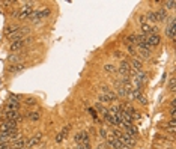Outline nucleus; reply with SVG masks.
Instances as JSON below:
<instances>
[{
	"mask_svg": "<svg viewBox=\"0 0 176 149\" xmlns=\"http://www.w3.org/2000/svg\"><path fill=\"white\" fill-rule=\"evenodd\" d=\"M27 54H24L23 51H20V53H17V54H11L9 57H8V60H9V63L11 65H15V63H21V59H24Z\"/></svg>",
	"mask_w": 176,
	"mask_h": 149,
	"instance_id": "nucleus-12",
	"label": "nucleus"
},
{
	"mask_svg": "<svg viewBox=\"0 0 176 149\" xmlns=\"http://www.w3.org/2000/svg\"><path fill=\"white\" fill-rule=\"evenodd\" d=\"M50 14H51V9L50 8H45V9H38V17H36V20L38 21H41V20H44V18H47V17H50Z\"/></svg>",
	"mask_w": 176,
	"mask_h": 149,
	"instance_id": "nucleus-17",
	"label": "nucleus"
},
{
	"mask_svg": "<svg viewBox=\"0 0 176 149\" xmlns=\"http://www.w3.org/2000/svg\"><path fill=\"white\" fill-rule=\"evenodd\" d=\"M164 32H166V36H167L169 39L175 41V38H176V20H175V17H170L169 26L166 27Z\"/></svg>",
	"mask_w": 176,
	"mask_h": 149,
	"instance_id": "nucleus-3",
	"label": "nucleus"
},
{
	"mask_svg": "<svg viewBox=\"0 0 176 149\" xmlns=\"http://www.w3.org/2000/svg\"><path fill=\"white\" fill-rule=\"evenodd\" d=\"M119 142H120L122 145L128 146V148H134V146H136V143H137L136 137L129 136V134H126V133H123V134H122V137L119 139Z\"/></svg>",
	"mask_w": 176,
	"mask_h": 149,
	"instance_id": "nucleus-7",
	"label": "nucleus"
},
{
	"mask_svg": "<svg viewBox=\"0 0 176 149\" xmlns=\"http://www.w3.org/2000/svg\"><path fill=\"white\" fill-rule=\"evenodd\" d=\"M96 149H107V145H105V143H99V145L96 146Z\"/></svg>",
	"mask_w": 176,
	"mask_h": 149,
	"instance_id": "nucleus-34",
	"label": "nucleus"
},
{
	"mask_svg": "<svg viewBox=\"0 0 176 149\" xmlns=\"http://www.w3.org/2000/svg\"><path fill=\"white\" fill-rule=\"evenodd\" d=\"M69 131H71V125H65V127L62 128V131L56 134V139H54V140H56V143H62L65 139L68 137Z\"/></svg>",
	"mask_w": 176,
	"mask_h": 149,
	"instance_id": "nucleus-9",
	"label": "nucleus"
},
{
	"mask_svg": "<svg viewBox=\"0 0 176 149\" xmlns=\"http://www.w3.org/2000/svg\"><path fill=\"white\" fill-rule=\"evenodd\" d=\"M8 131H18V122L3 120L0 123V133H8Z\"/></svg>",
	"mask_w": 176,
	"mask_h": 149,
	"instance_id": "nucleus-4",
	"label": "nucleus"
},
{
	"mask_svg": "<svg viewBox=\"0 0 176 149\" xmlns=\"http://www.w3.org/2000/svg\"><path fill=\"white\" fill-rule=\"evenodd\" d=\"M136 101H139V103H140V104H143V106H146V104H148V99H146V96H145L143 93H140V95L136 98Z\"/></svg>",
	"mask_w": 176,
	"mask_h": 149,
	"instance_id": "nucleus-27",
	"label": "nucleus"
},
{
	"mask_svg": "<svg viewBox=\"0 0 176 149\" xmlns=\"http://www.w3.org/2000/svg\"><path fill=\"white\" fill-rule=\"evenodd\" d=\"M170 107H172V109H176V99H172V103H170Z\"/></svg>",
	"mask_w": 176,
	"mask_h": 149,
	"instance_id": "nucleus-35",
	"label": "nucleus"
},
{
	"mask_svg": "<svg viewBox=\"0 0 176 149\" xmlns=\"http://www.w3.org/2000/svg\"><path fill=\"white\" fill-rule=\"evenodd\" d=\"M139 23H140V24H146V23H148V21H146V17H145V15H140V17H139Z\"/></svg>",
	"mask_w": 176,
	"mask_h": 149,
	"instance_id": "nucleus-33",
	"label": "nucleus"
},
{
	"mask_svg": "<svg viewBox=\"0 0 176 149\" xmlns=\"http://www.w3.org/2000/svg\"><path fill=\"white\" fill-rule=\"evenodd\" d=\"M84 134H86V130H81V131H78V133L74 136L75 145H81V142H83V139H84Z\"/></svg>",
	"mask_w": 176,
	"mask_h": 149,
	"instance_id": "nucleus-20",
	"label": "nucleus"
},
{
	"mask_svg": "<svg viewBox=\"0 0 176 149\" xmlns=\"http://www.w3.org/2000/svg\"><path fill=\"white\" fill-rule=\"evenodd\" d=\"M104 71H105V72H116V66L112 65V63H107V65L104 66Z\"/></svg>",
	"mask_w": 176,
	"mask_h": 149,
	"instance_id": "nucleus-28",
	"label": "nucleus"
},
{
	"mask_svg": "<svg viewBox=\"0 0 176 149\" xmlns=\"http://www.w3.org/2000/svg\"><path fill=\"white\" fill-rule=\"evenodd\" d=\"M155 12H157V21H158V23H161V21H167L169 15H167V11H166L164 8H160V9L155 11Z\"/></svg>",
	"mask_w": 176,
	"mask_h": 149,
	"instance_id": "nucleus-15",
	"label": "nucleus"
},
{
	"mask_svg": "<svg viewBox=\"0 0 176 149\" xmlns=\"http://www.w3.org/2000/svg\"><path fill=\"white\" fill-rule=\"evenodd\" d=\"M24 119H29L30 122H38V120L41 119V113H39V112H29V113L24 116Z\"/></svg>",
	"mask_w": 176,
	"mask_h": 149,
	"instance_id": "nucleus-18",
	"label": "nucleus"
},
{
	"mask_svg": "<svg viewBox=\"0 0 176 149\" xmlns=\"http://www.w3.org/2000/svg\"><path fill=\"white\" fill-rule=\"evenodd\" d=\"M29 33H30V27H21L17 33H14L9 39H12V41H20V39H24V38H27L29 36Z\"/></svg>",
	"mask_w": 176,
	"mask_h": 149,
	"instance_id": "nucleus-8",
	"label": "nucleus"
},
{
	"mask_svg": "<svg viewBox=\"0 0 176 149\" xmlns=\"http://www.w3.org/2000/svg\"><path fill=\"white\" fill-rule=\"evenodd\" d=\"M20 29H21L20 26H8V27H6V30H5V35H6L8 38H11V36H12L14 33H17Z\"/></svg>",
	"mask_w": 176,
	"mask_h": 149,
	"instance_id": "nucleus-19",
	"label": "nucleus"
},
{
	"mask_svg": "<svg viewBox=\"0 0 176 149\" xmlns=\"http://www.w3.org/2000/svg\"><path fill=\"white\" fill-rule=\"evenodd\" d=\"M126 50H128V53H129L131 56H133V57H134V56H137V51H136V45H128V47H126Z\"/></svg>",
	"mask_w": 176,
	"mask_h": 149,
	"instance_id": "nucleus-29",
	"label": "nucleus"
},
{
	"mask_svg": "<svg viewBox=\"0 0 176 149\" xmlns=\"http://www.w3.org/2000/svg\"><path fill=\"white\" fill-rule=\"evenodd\" d=\"M113 57H115V59H119V60H125V54H123L122 51H119V50L113 53Z\"/></svg>",
	"mask_w": 176,
	"mask_h": 149,
	"instance_id": "nucleus-30",
	"label": "nucleus"
},
{
	"mask_svg": "<svg viewBox=\"0 0 176 149\" xmlns=\"http://www.w3.org/2000/svg\"><path fill=\"white\" fill-rule=\"evenodd\" d=\"M44 140V136L41 134V133H38V134H35V136H32L29 140H26V146L27 148H33V146H36V145H39L41 142Z\"/></svg>",
	"mask_w": 176,
	"mask_h": 149,
	"instance_id": "nucleus-10",
	"label": "nucleus"
},
{
	"mask_svg": "<svg viewBox=\"0 0 176 149\" xmlns=\"http://www.w3.org/2000/svg\"><path fill=\"white\" fill-rule=\"evenodd\" d=\"M123 44L128 47V45H136L137 44V39H136V33H131V35H126L123 38Z\"/></svg>",
	"mask_w": 176,
	"mask_h": 149,
	"instance_id": "nucleus-16",
	"label": "nucleus"
},
{
	"mask_svg": "<svg viewBox=\"0 0 176 149\" xmlns=\"http://www.w3.org/2000/svg\"><path fill=\"white\" fill-rule=\"evenodd\" d=\"M3 117L5 120H14V122H20L24 119V116H21L18 110H8V109L3 110Z\"/></svg>",
	"mask_w": 176,
	"mask_h": 149,
	"instance_id": "nucleus-2",
	"label": "nucleus"
},
{
	"mask_svg": "<svg viewBox=\"0 0 176 149\" xmlns=\"http://www.w3.org/2000/svg\"><path fill=\"white\" fill-rule=\"evenodd\" d=\"M98 99H99L101 104H108V103H112V101H110V98H108V95H107L105 92H101L99 96H98Z\"/></svg>",
	"mask_w": 176,
	"mask_h": 149,
	"instance_id": "nucleus-22",
	"label": "nucleus"
},
{
	"mask_svg": "<svg viewBox=\"0 0 176 149\" xmlns=\"http://www.w3.org/2000/svg\"><path fill=\"white\" fill-rule=\"evenodd\" d=\"M116 72L120 74L122 77H129L131 76V66L128 60H122L119 66H116Z\"/></svg>",
	"mask_w": 176,
	"mask_h": 149,
	"instance_id": "nucleus-5",
	"label": "nucleus"
},
{
	"mask_svg": "<svg viewBox=\"0 0 176 149\" xmlns=\"http://www.w3.org/2000/svg\"><path fill=\"white\" fill-rule=\"evenodd\" d=\"M5 109H8V110H20V101H17V99H12V98H8Z\"/></svg>",
	"mask_w": 176,
	"mask_h": 149,
	"instance_id": "nucleus-13",
	"label": "nucleus"
},
{
	"mask_svg": "<svg viewBox=\"0 0 176 149\" xmlns=\"http://www.w3.org/2000/svg\"><path fill=\"white\" fill-rule=\"evenodd\" d=\"M164 5H166V11H169V9H175V5H176V2L175 0H167V2H164Z\"/></svg>",
	"mask_w": 176,
	"mask_h": 149,
	"instance_id": "nucleus-25",
	"label": "nucleus"
},
{
	"mask_svg": "<svg viewBox=\"0 0 176 149\" xmlns=\"http://www.w3.org/2000/svg\"><path fill=\"white\" fill-rule=\"evenodd\" d=\"M26 69V63H15V65H11L8 66V71L12 72V74H17V72H21Z\"/></svg>",
	"mask_w": 176,
	"mask_h": 149,
	"instance_id": "nucleus-14",
	"label": "nucleus"
},
{
	"mask_svg": "<svg viewBox=\"0 0 176 149\" xmlns=\"http://www.w3.org/2000/svg\"><path fill=\"white\" fill-rule=\"evenodd\" d=\"M95 110H98V112H99V113L102 115V113L105 112V107H104V106H102L101 103H96V104H95Z\"/></svg>",
	"mask_w": 176,
	"mask_h": 149,
	"instance_id": "nucleus-31",
	"label": "nucleus"
},
{
	"mask_svg": "<svg viewBox=\"0 0 176 149\" xmlns=\"http://www.w3.org/2000/svg\"><path fill=\"white\" fill-rule=\"evenodd\" d=\"M24 104H26L27 107H35L38 103H36V99H35V98H30V96H29V98L24 99Z\"/></svg>",
	"mask_w": 176,
	"mask_h": 149,
	"instance_id": "nucleus-23",
	"label": "nucleus"
},
{
	"mask_svg": "<svg viewBox=\"0 0 176 149\" xmlns=\"http://www.w3.org/2000/svg\"><path fill=\"white\" fill-rule=\"evenodd\" d=\"M89 113H91V116L93 117V120H98V115H96V110H95V109H89Z\"/></svg>",
	"mask_w": 176,
	"mask_h": 149,
	"instance_id": "nucleus-32",
	"label": "nucleus"
},
{
	"mask_svg": "<svg viewBox=\"0 0 176 149\" xmlns=\"http://www.w3.org/2000/svg\"><path fill=\"white\" fill-rule=\"evenodd\" d=\"M32 41L33 39L30 36H27L24 39H20V41H12L11 45H9V50H11V51H21V50H23L26 45H29Z\"/></svg>",
	"mask_w": 176,
	"mask_h": 149,
	"instance_id": "nucleus-1",
	"label": "nucleus"
},
{
	"mask_svg": "<svg viewBox=\"0 0 176 149\" xmlns=\"http://www.w3.org/2000/svg\"><path fill=\"white\" fill-rule=\"evenodd\" d=\"M169 90L170 92L176 90V80H175V77H170V80H169Z\"/></svg>",
	"mask_w": 176,
	"mask_h": 149,
	"instance_id": "nucleus-24",
	"label": "nucleus"
},
{
	"mask_svg": "<svg viewBox=\"0 0 176 149\" xmlns=\"http://www.w3.org/2000/svg\"><path fill=\"white\" fill-rule=\"evenodd\" d=\"M24 146H26V139L23 136L15 139L14 142H11V148L12 149H24Z\"/></svg>",
	"mask_w": 176,
	"mask_h": 149,
	"instance_id": "nucleus-11",
	"label": "nucleus"
},
{
	"mask_svg": "<svg viewBox=\"0 0 176 149\" xmlns=\"http://www.w3.org/2000/svg\"><path fill=\"white\" fill-rule=\"evenodd\" d=\"M99 137H101V139H102L104 142H105V139L108 137V133H107L105 127H101V128H99Z\"/></svg>",
	"mask_w": 176,
	"mask_h": 149,
	"instance_id": "nucleus-26",
	"label": "nucleus"
},
{
	"mask_svg": "<svg viewBox=\"0 0 176 149\" xmlns=\"http://www.w3.org/2000/svg\"><path fill=\"white\" fill-rule=\"evenodd\" d=\"M146 44H148L150 48H153V47H158V45L161 44V36H160L158 33L148 35V36H146Z\"/></svg>",
	"mask_w": 176,
	"mask_h": 149,
	"instance_id": "nucleus-6",
	"label": "nucleus"
},
{
	"mask_svg": "<svg viewBox=\"0 0 176 149\" xmlns=\"http://www.w3.org/2000/svg\"><path fill=\"white\" fill-rule=\"evenodd\" d=\"M146 17V21H149V23H158L157 21V12L155 11H150L148 15H145Z\"/></svg>",
	"mask_w": 176,
	"mask_h": 149,
	"instance_id": "nucleus-21",
	"label": "nucleus"
}]
</instances>
